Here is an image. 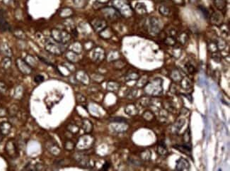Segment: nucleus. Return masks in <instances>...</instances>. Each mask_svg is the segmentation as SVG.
Returning a JSON list of instances; mask_svg holds the SVG:
<instances>
[{
  "label": "nucleus",
  "mask_w": 230,
  "mask_h": 171,
  "mask_svg": "<svg viewBox=\"0 0 230 171\" xmlns=\"http://www.w3.org/2000/svg\"><path fill=\"white\" fill-rule=\"evenodd\" d=\"M52 39L60 44H66L71 39V35L66 31L59 28H53L50 31Z\"/></svg>",
  "instance_id": "nucleus-1"
},
{
  "label": "nucleus",
  "mask_w": 230,
  "mask_h": 171,
  "mask_svg": "<svg viewBox=\"0 0 230 171\" xmlns=\"http://www.w3.org/2000/svg\"><path fill=\"white\" fill-rule=\"evenodd\" d=\"M113 7L124 17H129L132 13V9L128 0H113Z\"/></svg>",
  "instance_id": "nucleus-2"
},
{
  "label": "nucleus",
  "mask_w": 230,
  "mask_h": 171,
  "mask_svg": "<svg viewBox=\"0 0 230 171\" xmlns=\"http://www.w3.org/2000/svg\"><path fill=\"white\" fill-rule=\"evenodd\" d=\"M45 49L50 54L55 56H60L64 53L65 48L62 46V44L57 43L55 40L50 38H46L44 41Z\"/></svg>",
  "instance_id": "nucleus-3"
},
{
  "label": "nucleus",
  "mask_w": 230,
  "mask_h": 171,
  "mask_svg": "<svg viewBox=\"0 0 230 171\" xmlns=\"http://www.w3.org/2000/svg\"><path fill=\"white\" fill-rule=\"evenodd\" d=\"M16 65L18 70L25 75H28L32 73L33 68L23 59L18 58L16 60Z\"/></svg>",
  "instance_id": "nucleus-4"
},
{
  "label": "nucleus",
  "mask_w": 230,
  "mask_h": 171,
  "mask_svg": "<svg viewBox=\"0 0 230 171\" xmlns=\"http://www.w3.org/2000/svg\"><path fill=\"white\" fill-rule=\"evenodd\" d=\"M5 150L9 157L16 158L18 156V150L15 141L13 139H10L5 145Z\"/></svg>",
  "instance_id": "nucleus-5"
},
{
  "label": "nucleus",
  "mask_w": 230,
  "mask_h": 171,
  "mask_svg": "<svg viewBox=\"0 0 230 171\" xmlns=\"http://www.w3.org/2000/svg\"><path fill=\"white\" fill-rule=\"evenodd\" d=\"M91 25L95 31L100 33L107 27L106 21L104 19L96 18L91 21Z\"/></svg>",
  "instance_id": "nucleus-6"
},
{
  "label": "nucleus",
  "mask_w": 230,
  "mask_h": 171,
  "mask_svg": "<svg viewBox=\"0 0 230 171\" xmlns=\"http://www.w3.org/2000/svg\"><path fill=\"white\" fill-rule=\"evenodd\" d=\"M12 125L9 121H3L0 124V134L1 136H7L11 132Z\"/></svg>",
  "instance_id": "nucleus-7"
},
{
  "label": "nucleus",
  "mask_w": 230,
  "mask_h": 171,
  "mask_svg": "<svg viewBox=\"0 0 230 171\" xmlns=\"http://www.w3.org/2000/svg\"><path fill=\"white\" fill-rule=\"evenodd\" d=\"M10 29V26L6 21L4 12L0 9V30L1 31H7Z\"/></svg>",
  "instance_id": "nucleus-8"
},
{
  "label": "nucleus",
  "mask_w": 230,
  "mask_h": 171,
  "mask_svg": "<svg viewBox=\"0 0 230 171\" xmlns=\"http://www.w3.org/2000/svg\"><path fill=\"white\" fill-rule=\"evenodd\" d=\"M0 52L6 57H10L13 56L12 50L9 46V45L6 43H1L0 44Z\"/></svg>",
  "instance_id": "nucleus-9"
},
{
  "label": "nucleus",
  "mask_w": 230,
  "mask_h": 171,
  "mask_svg": "<svg viewBox=\"0 0 230 171\" xmlns=\"http://www.w3.org/2000/svg\"><path fill=\"white\" fill-rule=\"evenodd\" d=\"M94 58L95 61L100 62L102 61L104 58V56H105V53H104L103 50L101 48L97 47L96 49H95L94 52Z\"/></svg>",
  "instance_id": "nucleus-10"
},
{
  "label": "nucleus",
  "mask_w": 230,
  "mask_h": 171,
  "mask_svg": "<svg viewBox=\"0 0 230 171\" xmlns=\"http://www.w3.org/2000/svg\"><path fill=\"white\" fill-rule=\"evenodd\" d=\"M174 148H176L177 150L185 153L186 155L190 156L191 154V146L190 145H189V146H188V145H182V146L176 145V146H174Z\"/></svg>",
  "instance_id": "nucleus-11"
},
{
  "label": "nucleus",
  "mask_w": 230,
  "mask_h": 171,
  "mask_svg": "<svg viewBox=\"0 0 230 171\" xmlns=\"http://www.w3.org/2000/svg\"><path fill=\"white\" fill-rule=\"evenodd\" d=\"M73 14V10L69 7H64V8L61 9L59 12V15L60 17L64 19H67L68 17H71Z\"/></svg>",
  "instance_id": "nucleus-12"
},
{
  "label": "nucleus",
  "mask_w": 230,
  "mask_h": 171,
  "mask_svg": "<svg viewBox=\"0 0 230 171\" xmlns=\"http://www.w3.org/2000/svg\"><path fill=\"white\" fill-rule=\"evenodd\" d=\"M24 94V89L21 85H18L14 89V97L16 99H22L23 96Z\"/></svg>",
  "instance_id": "nucleus-13"
},
{
  "label": "nucleus",
  "mask_w": 230,
  "mask_h": 171,
  "mask_svg": "<svg viewBox=\"0 0 230 171\" xmlns=\"http://www.w3.org/2000/svg\"><path fill=\"white\" fill-rule=\"evenodd\" d=\"M176 163H177V166L182 165V166H180L181 168H179L178 169L179 170H189V168H190V164H189V163L188 162V160H186V159L184 158H180L177 162H176Z\"/></svg>",
  "instance_id": "nucleus-14"
},
{
  "label": "nucleus",
  "mask_w": 230,
  "mask_h": 171,
  "mask_svg": "<svg viewBox=\"0 0 230 171\" xmlns=\"http://www.w3.org/2000/svg\"><path fill=\"white\" fill-rule=\"evenodd\" d=\"M66 58L69 61H70L71 63H76L78 60V58H76L77 57V54L74 52L72 51V50H69V51L67 52L66 55H65Z\"/></svg>",
  "instance_id": "nucleus-15"
},
{
  "label": "nucleus",
  "mask_w": 230,
  "mask_h": 171,
  "mask_svg": "<svg viewBox=\"0 0 230 171\" xmlns=\"http://www.w3.org/2000/svg\"><path fill=\"white\" fill-rule=\"evenodd\" d=\"M24 60H25V61L32 68H36V66H38V63L36 58H35L34 57H33L32 56H31V55H27V56L25 57Z\"/></svg>",
  "instance_id": "nucleus-16"
},
{
  "label": "nucleus",
  "mask_w": 230,
  "mask_h": 171,
  "mask_svg": "<svg viewBox=\"0 0 230 171\" xmlns=\"http://www.w3.org/2000/svg\"><path fill=\"white\" fill-rule=\"evenodd\" d=\"M135 10L140 14H144L147 13V7L144 3L137 2L135 5Z\"/></svg>",
  "instance_id": "nucleus-17"
},
{
  "label": "nucleus",
  "mask_w": 230,
  "mask_h": 171,
  "mask_svg": "<svg viewBox=\"0 0 230 171\" xmlns=\"http://www.w3.org/2000/svg\"><path fill=\"white\" fill-rule=\"evenodd\" d=\"M11 64H12V61H11V59L10 57L4 58L2 61H1V67L5 70L10 68Z\"/></svg>",
  "instance_id": "nucleus-18"
},
{
  "label": "nucleus",
  "mask_w": 230,
  "mask_h": 171,
  "mask_svg": "<svg viewBox=\"0 0 230 171\" xmlns=\"http://www.w3.org/2000/svg\"><path fill=\"white\" fill-rule=\"evenodd\" d=\"M14 34V36H15L16 38H17L18 39H20V40H24L26 38V34L20 28H17V29L14 30V31L13 32Z\"/></svg>",
  "instance_id": "nucleus-19"
},
{
  "label": "nucleus",
  "mask_w": 230,
  "mask_h": 171,
  "mask_svg": "<svg viewBox=\"0 0 230 171\" xmlns=\"http://www.w3.org/2000/svg\"><path fill=\"white\" fill-rule=\"evenodd\" d=\"M83 128L84 129L85 132L90 133L93 129V126H92V122L87 119L84 120L83 121Z\"/></svg>",
  "instance_id": "nucleus-20"
},
{
  "label": "nucleus",
  "mask_w": 230,
  "mask_h": 171,
  "mask_svg": "<svg viewBox=\"0 0 230 171\" xmlns=\"http://www.w3.org/2000/svg\"><path fill=\"white\" fill-rule=\"evenodd\" d=\"M222 17L218 13L214 14L211 17V21L213 24H219L222 22Z\"/></svg>",
  "instance_id": "nucleus-21"
},
{
  "label": "nucleus",
  "mask_w": 230,
  "mask_h": 171,
  "mask_svg": "<svg viewBox=\"0 0 230 171\" xmlns=\"http://www.w3.org/2000/svg\"><path fill=\"white\" fill-rule=\"evenodd\" d=\"M215 4L218 9L223 10L226 7L227 1L225 0H215Z\"/></svg>",
  "instance_id": "nucleus-22"
},
{
  "label": "nucleus",
  "mask_w": 230,
  "mask_h": 171,
  "mask_svg": "<svg viewBox=\"0 0 230 171\" xmlns=\"http://www.w3.org/2000/svg\"><path fill=\"white\" fill-rule=\"evenodd\" d=\"M159 11L160 14L161 15L164 16V17H168L169 15V13H170V10L166 6L164 5H161L159 7Z\"/></svg>",
  "instance_id": "nucleus-23"
},
{
  "label": "nucleus",
  "mask_w": 230,
  "mask_h": 171,
  "mask_svg": "<svg viewBox=\"0 0 230 171\" xmlns=\"http://www.w3.org/2000/svg\"><path fill=\"white\" fill-rule=\"evenodd\" d=\"M18 111V107H17V105L16 104H14V105L11 106L9 108V109L8 110V114H9L11 116H14L17 114V112Z\"/></svg>",
  "instance_id": "nucleus-24"
},
{
  "label": "nucleus",
  "mask_w": 230,
  "mask_h": 171,
  "mask_svg": "<svg viewBox=\"0 0 230 171\" xmlns=\"http://www.w3.org/2000/svg\"><path fill=\"white\" fill-rule=\"evenodd\" d=\"M49 150H50V152L52 153V154L55 155V156L58 155V153H60V151L58 146H56V145H53L52 146H50V147L49 148Z\"/></svg>",
  "instance_id": "nucleus-25"
},
{
  "label": "nucleus",
  "mask_w": 230,
  "mask_h": 171,
  "mask_svg": "<svg viewBox=\"0 0 230 171\" xmlns=\"http://www.w3.org/2000/svg\"><path fill=\"white\" fill-rule=\"evenodd\" d=\"M73 2L77 7H84L86 5V0H74Z\"/></svg>",
  "instance_id": "nucleus-26"
},
{
  "label": "nucleus",
  "mask_w": 230,
  "mask_h": 171,
  "mask_svg": "<svg viewBox=\"0 0 230 171\" xmlns=\"http://www.w3.org/2000/svg\"><path fill=\"white\" fill-rule=\"evenodd\" d=\"M7 89H8V87H7V85H6L5 82H2V81H0V93L1 94L6 93Z\"/></svg>",
  "instance_id": "nucleus-27"
},
{
  "label": "nucleus",
  "mask_w": 230,
  "mask_h": 171,
  "mask_svg": "<svg viewBox=\"0 0 230 171\" xmlns=\"http://www.w3.org/2000/svg\"><path fill=\"white\" fill-rule=\"evenodd\" d=\"M199 9H200V11H202V13L203 14V15L205 16V19H208V17H209V11H208V9L207 8H205V7H202V6H199Z\"/></svg>",
  "instance_id": "nucleus-28"
},
{
  "label": "nucleus",
  "mask_w": 230,
  "mask_h": 171,
  "mask_svg": "<svg viewBox=\"0 0 230 171\" xmlns=\"http://www.w3.org/2000/svg\"><path fill=\"white\" fill-rule=\"evenodd\" d=\"M74 145L72 141H67L65 143V148L67 150H71L74 148Z\"/></svg>",
  "instance_id": "nucleus-29"
},
{
  "label": "nucleus",
  "mask_w": 230,
  "mask_h": 171,
  "mask_svg": "<svg viewBox=\"0 0 230 171\" xmlns=\"http://www.w3.org/2000/svg\"><path fill=\"white\" fill-rule=\"evenodd\" d=\"M34 81L37 84L41 83V82H43L44 81V77L41 75H37L36 76H35Z\"/></svg>",
  "instance_id": "nucleus-30"
},
{
  "label": "nucleus",
  "mask_w": 230,
  "mask_h": 171,
  "mask_svg": "<svg viewBox=\"0 0 230 171\" xmlns=\"http://www.w3.org/2000/svg\"><path fill=\"white\" fill-rule=\"evenodd\" d=\"M110 121H113V122H126V119L122 117H114V118L111 119Z\"/></svg>",
  "instance_id": "nucleus-31"
},
{
  "label": "nucleus",
  "mask_w": 230,
  "mask_h": 171,
  "mask_svg": "<svg viewBox=\"0 0 230 171\" xmlns=\"http://www.w3.org/2000/svg\"><path fill=\"white\" fill-rule=\"evenodd\" d=\"M8 114V110L4 107H0V117H4Z\"/></svg>",
  "instance_id": "nucleus-32"
},
{
  "label": "nucleus",
  "mask_w": 230,
  "mask_h": 171,
  "mask_svg": "<svg viewBox=\"0 0 230 171\" xmlns=\"http://www.w3.org/2000/svg\"><path fill=\"white\" fill-rule=\"evenodd\" d=\"M44 165H43L42 163H37L34 166V168L33 170H44Z\"/></svg>",
  "instance_id": "nucleus-33"
},
{
  "label": "nucleus",
  "mask_w": 230,
  "mask_h": 171,
  "mask_svg": "<svg viewBox=\"0 0 230 171\" xmlns=\"http://www.w3.org/2000/svg\"><path fill=\"white\" fill-rule=\"evenodd\" d=\"M171 1H173L174 3H176V4H179V5L184 4V0H171Z\"/></svg>",
  "instance_id": "nucleus-34"
},
{
  "label": "nucleus",
  "mask_w": 230,
  "mask_h": 171,
  "mask_svg": "<svg viewBox=\"0 0 230 171\" xmlns=\"http://www.w3.org/2000/svg\"><path fill=\"white\" fill-rule=\"evenodd\" d=\"M110 168V163H108V162H105V163H104V165L103 166V168H102V169L103 170H108V168Z\"/></svg>",
  "instance_id": "nucleus-35"
},
{
  "label": "nucleus",
  "mask_w": 230,
  "mask_h": 171,
  "mask_svg": "<svg viewBox=\"0 0 230 171\" xmlns=\"http://www.w3.org/2000/svg\"><path fill=\"white\" fill-rule=\"evenodd\" d=\"M109 1L110 0H97V2L100 3V4H105Z\"/></svg>",
  "instance_id": "nucleus-36"
},
{
  "label": "nucleus",
  "mask_w": 230,
  "mask_h": 171,
  "mask_svg": "<svg viewBox=\"0 0 230 171\" xmlns=\"http://www.w3.org/2000/svg\"><path fill=\"white\" fill-rule=\"evenodd\" d=\"M1 93H0V99H1Z\"/></svg>",
  "instance_id": "nucleus-37"
},
{
  "label": "nucleus",
  "mask_w": 230,
  "mask_h": 171,
  "mask_svg": "<svg viewBox=\"0 0 230 171\" xmlns=\"http://www.w3.org/2000/svg\"><path fill=\"white\" fill-rule=\"evenodd\" d=\"M128 1H129V0H128Z\"/></svg>",
  "instance_id": "nucleus-38"
}]
</instances>
